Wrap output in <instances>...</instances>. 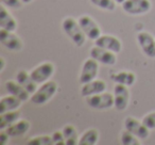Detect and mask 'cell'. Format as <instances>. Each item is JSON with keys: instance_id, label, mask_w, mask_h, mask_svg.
Instances as JSON below:
<instances>
[{"instance_id": "25", "label": "cell", "mask_w": 155, "mask_h": 145, "mask_svg": "<svg viewBox=\"0 0 155 145\" xmlns=\"http://www.w3.org/2000/svg\"><path fill=\"white\" fill-rule=\"evenodd\" d=\"M28 145H53V140L51 136H36L29 139Z\"/></svg>"}, {"instance_id": "20", "label": "cell", "mask_w": 155, "mask_h": 145, "mask_svg": "<svg viewBox=\"0 0 155 145\" xmlns=\"http://www.w3.org/2000/svg\"><path fill=\"white\" fill-rule=\"evenodd\" d=\"M21 102L22 100L16 96L10 95V94L8 96H3L0 99V114L8 112V111L18 110L21 106Z\"/></svg>"}, {"instance_id": "28", "label": "cell", "mask_w": 155, "mask_h": 145, "mask_svg": "<svg viewBox=\"0 0 155 145\" xmlns=\"http://www.w3.org/2000/svg\"><path fill=\"white\" fill-rule=\"evenodd\" d=\"M51 136H52V140H53V145H66L64 134H63L62 130L61 131H54L51 134Z\"/></svg>"}, {"instance_id": "23", "label": "cell", "mask_w": 155, "mask_h": 145, "mask_svg": "<svg viewBox=\"0 0 155 145\" xmlns=\"http://www.w3.org/2000/svg\"><path fill=\"white\" fill-rule=\"evenodd\" d=\"M98 140H99V130L96 128H89L80 136L79 145H96Z\"/></svg>"}, {"instance_id": "14", "label": "cell", "mask_w": 155, "mask_h": 145, "mask_svg": "<svg viewBox=\"0 0 155 145\" xmlns=\"http://www.w3.org/2000/svg\"><path fill=\"white\" fill-rule=\"evenodd\" d=\"M105 90H106L105 81L96 78L94 80L89 81V82L82 85V87H81V95L83 97H87V96H91V95H95V94L105 92Z\"/></svg>"}, {"instance_id": "29", "label": "cell", "mask_w": 155, "mask_h": 145, "mask_svg": "<svg viewBox=\"0 0 155 145\" xmlns=\"http://www.w3.org/2000/svg\"><path fill=\"white\" fill-rule=\"evenodd\" d=\"M1 3L8 8H12V9H19L22 5V2L20 0H1Z\"/></svg>"}, {"instance_id": "10", "label": "cell", "mask_w": 155, "mask_h": 145, "mask_svg": "<svg viewBox=\"0 0 155 145\" xmlns=\"http://www.w3.org/2000/svg\"><path fill=\"white\" fill-rule=\"evenodd\" d=\"M124 128L132 133L135 134L140 140H146L150 134L149 128L142 123V121L135 119L133 116H127L124 119Z\"/></svg>"}, {"instance_id": "22", "label": "cell", "mask_w": 155, "mask_h": 145, "mask_svg": "<svg viewBox=\"0 0 155 145\" xmlns=\"http://www.w3.org/2000/svg\"><path fill=\"white\" fill-rule=\"evenodd\" d=\"M62 132L64 134L65 142L66 145H77L79 144V140L80 138L78 136V131L77 128L71 124H67L63 127Z\"/></svg>"}, {"instance_id": "3", "label": "cell", "mask_w": 155, "mask_h": 145, "mask_svg": "<svg viewBox=\"0 0 155 145\" xmlns=\"http://www.w3.org/2000/svg\"><path fill=\"white\" fill-rule=\"evenodd\" d=\"M85 102L87 106L96 110H106L110 109L115 106L114 102V94L107 93V92H102L95 95L87 96L85 97Z\"/></svg>"}, {"instance_id": "30", "label": "cell", "mask_w": 155, "mask_h": 145, "mask_svg": "<svg viewBox=\"0 0 155 145\" xmlns=\"http://www.w3.org/2000/svg\"><path fill=\"white\" fill-rule=\"evenodd\" d=\"M10 138H11V136L8 134V132L5 131V130H2V131H1V133H0V144H1V145L8 144V143H9V141H10Z\"/></svg>"}, {"instance_id": "1", "label": "cell", "mask_w": 155, "mask_h": 145, "mask_svg": "<svg viewBox=\"0 0 155 145\" xmlns=\"http://www.w3.org/2000/svg\"><path fill=\"white\" fill-rule=\"evenodd\" d=\"M62 28L66 35L71 40L77 47H82L86 41V35L83 32L80 24L73 17L64 18L62 22Z\"/></svg>"}, {"instance_id": "11", "label": "cell", "mask_w": 155, "mask_h": 145, "mask_svg": "<svg viewBox=\"0 0 155 145\" xmlns=\"http://www.w3.org/2000/svg\"><path fill=\"white\" fill-rule=\"evenodd\" d=\"M137 43L141 51L148 58H155V39L151 33L141 31L137 34Z\"/></svg>"}, {"instance_id": "9", "label": "cell", "mask_w": 155, "mask_h": 145, "mask_svg": "<svg viewBox=\"0 0 155 145\" xmlns=\"http://www.w3.org/2000/svg\"><path fill=\"white\" fill-rule=\"evenodd\" d=\"M117 54L110 50L104 49L99 46H94L89 50V57L95 59L97 62L103 65H114L117 62Z\"/></svg>"}, {"instance_id": "18", "label": "cell", "mask_w": 155, "mask_h": 145, "mask_svg": "<svg viewBox=\"0 0 155 145\" xmlns=\"http://www.w3.org/2000/svg\"><path fill=\"white\" fill-rule=\"evenodd\" d=\"M31 127V124L28 119H18L17 122H15L14 124H12L11 126L5 129L8 132L10 136H21L24 134H26L29 131Z\"/></svg>"}, {"instance_id": "7", "label": "cell", "mask_w": 155, "mask_h": 145, "mask_svg": "<svg viewBox=\"0 0 155 145\" xmlns=\"http://www.w3.org/2000/svg\"><path fill=\"white\" fill-rule=\"evenodd\" d=\"M98 73H99V62H97L95 59L89 57L83 63L79 80L82 85H84V83L89 82V81L97 78Z\"/></svg>"}, {"instance_id": "27", "label": "cell", "mask_w": 155, "mask_h": 145, "mask_svg": "<svg viewBox=\"0 0 155 145\" xmlns=\"http://www.w3.org/2000/svg\"><path fill=\"white\" fill-rule=\"evenodd\" d=\"M141 121L149 129H155V111L146 114Z\"/></svg>"}, {"instance_id": "16", "label": "cell", "mask_w": 155, "mask_h": 145, "mask_svg": "<svg viewBox=\"0 0 155 145\" xmlns=\"http://www.w3.org/2000/svg\"><path fill=\"white\" fill-rule=\"evenodd\" d=\"M110 78L115 83L127 85V87H132L136 82V75L131 71H114V73L110 74Z\"/></svg>"}, {"instance_id": "19", "label": "cell", "mask_w": 155, "mask_h": 145, "mask_svg": "<svg viewBox=\"0 0 155 145\" xmlns=\"http://www.w3.org/2000/svg\"><path fill=\"white\" fill-rule=\"evenodd\" d=\"M15 80L17 81L19 85H21L22 87H24L25 89H26L27 91L31 94V95H32V94L37 90V87H36L37 83L32 79L30 73L24 71V69H20L17 74H16Z\"/></svg>"}, {"instance_id": "26", "label": "cell", "mask_w": 155, "mask_h": 145, "mask_svg": "<svg viewBox=\"0 0 155 145\" xmlns=\"http://www.w3.org/2000/svg\"><path fill=\"white\" fill-rule=\"evenodd\" d=\"M91 2L97 8L104 11H114L116 9V2L114 0H91Z\"/></svg>"}, {"instance_id": "5", "label": "cell", "mask_w": 155, "mask_h": 145, "mask_svg": "<svg viewBox=\"0 0 155 145\" xmlns=\"http://www.w3.org/2000/svg\"><path fill=\"white\" fill-rule=\"evenodd\" d=\"M121 5L123 11L130 15H142L152 8L150 0H125Z\"/></svg>"}, {"instance_id": "8", "label": "cell", "mask_w": 155, "mask_h": 145, "mask_svg": "<svg viewBox=\"0 0 155 145\" xmlns=\"http://www.w3.org/2000/svg\"><path fill=\"white\" fill-rule=\"evenodd\" d=\"M0 43L7 49L12 51H20L24 47L21 39L17 34H15L14 31H8L5 29L0 30Z\"/></svg>"}, {"instance_id": "12", "label": "cell", "mask_w": 155, "mask_h": 145, "mask_svg": "<svg viewBox=\"0 0 155 145\" xmlns=\"http://www.w3.org/2000/svg\"><path fill=\"white\" fill-rule=\"evenodd\" d=\"M129 87L116 83L114 87V102L115 108L118 111H124L130 102V91Z\"/></svg>"}, {"instance_id": "13", "label": "cell", "mask_w": 155, "mask_h": 145, "mask_svg": "<svg viewBox=\"0 0 155 145\" xmlns=\"http://www.w3.org/2000/svg\"><path fill=\"white\" fill-rule=\"evenodd\" d=\"M95 45L104 49L110 50L115 54H119L122 50V43L118 37L110 34H102L95 41Z\"/></svg>"}, {"instance_id": "33", "label": "cell", "mask_w": 155, "mask_h": 145, "mask_svg": "<svg viewBox=\"0 0 155 145\" xmlns=\"http://www.w3.org/2000/svg\"><path fill=\"white\" fill-rule=\"evenodd\" d=\"M22 3H30V2H32V0H20Z\"/></svg>"}, {"instance_id": "2", "label": "cell", "mask_w": 155, "mask_h": 145, "mask_svg": "<svg viewBox=\"0 0 155 145\" xmlns=\"http://www.w3.org/2000/svg\"><path fill=\"white\" fill-rule=\"evenodd\" d=\"M58 83L52 80H48L46 82L41 83V87L37 88L36 91L31 95L30 100L34 105L44 106L54 97V95L58 92Z\"/></svg>"}, {"instance_id": "15", "label": "cell", "mask_w": 155, "mask_h": 145, "mask_svg": "<svg viewBox=\"0 0 155 145\" xmlns=\"http://www.w3.org/2000/svg\"><path fill=\"white\" fill-rule=\"evenodd\" d=\"M5 87L10 95L16 96L22 102H27L31 98V94L16 80H7L5 83Z\"/></svg>"}, {"instance_id": "24", "label": "cell", "mask_w": 155, "mask_h": 145, "mask_svg": "<svg viewBox=\"0 0 155 145\" xmlns=\"http://www.w3.org/2000/svg\"><path fill=\"white\" fill-rule=\"evenodd\" d=\"M140 139L129 130H123L120 134V141L123 145H139Z\"/></svg>"}, {"instance_id": "21", "label": "cell", "mask_w": 155, "mask_h": 145, "mask_svg": "<svg viewBox=\"0 0 155 145\" xmlns=\"http://www.w3.org/2000/svg\"><path fill=\"white\" fill-rule=\"evenodd\" d=\"M20 111L14 110V111H8V112L1 113L0 114V129L5 130L7 129L9 126L14 124L20 119Z\"/></svg>"}, {"instance_id": "32", "label": "cell", "mask_w": 155, "mask_h": 145, "mask_svg": "<svg viewBox=\"0 0 155 145\" xmlns=\"http://www.w3.org/2000/svg\"><path fill=\"white\" fill-rule=\"evenodd\" d=\"M114 1H115L116 3H119V5H122V3L124 2L125 0H114Z\"/></svg>"}, {"instance_id": "31", "label": "cell", "mask_w": 155, "mask_h": 145, "mask_svg": "<svg viewBox=\"0 0 155 145\" xmlns=\"http://www.w3.org/2000/svg\"><path fill=\"white\" fill-rule=\"evenodd\" d=\"M0 60H1V67H0V71H3V69H5V59H3L2 57H1V59H0Z\"/></svg>"}, {"instance_id": "6", "label": "cell", "mask_w": 155, "mask_h": 145, "mask_svg": "<svg viewBox=\"0 0 155 145\" xmlns=\"http://www.w3.org/2000/svg\"><path fill=\"white\" fill-rule=\"evenodd\" d=\"M54 71H55V67H54L53 63L44 62L41 64L37 65L35 68H33L30 71V75L35 82L41 85V83L48 81L53 76Z\"/></svg>"}, {"instance_id": "4", "label": "cell", "mask_w": 155, "mask_h": 145, "mask_svg": "<svg viewBox=\"0 0 155 145\" xmlns=\"http://www.w3.org/2000/svg\"><path fill=\"white\" fill-rule=\"evenodd\" d=\"M78 22H79L87 39L91 40V41H96L98 37L102 35L99 25L89 15H82L81 17L78 18Z\"/></svg>"}, {"instance_id": "17", "label": "cell", "mask_w": 155, "mask_h": 145, "mask_svg": "<svg viewBox=\"0 0 155 145\" xmlns=\"http://www.w3.org/2000/svg\"><path fill=\"white\" fill-rule=\"evenodd\" d=\"M0 27L8 31H14L17 29V22L11 13L7 10L5 5H1L0 8Z\"/></svg>"}]
</instances>
